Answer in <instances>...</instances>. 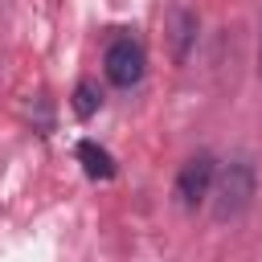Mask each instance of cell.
Returning a JSON list of instances; mask_svg holds the SVG:
<instances>
[{
	"instance_id": "1",
	"label": "cell",
	"mask_w": 262,
	"mask_h": 262,
	"mask_svg": "<svg viewBox=\"0 0 262 262\" xmlns=\"http://www.w3.org/2000/svg\"><path fill=\"white\" fill-rule=\"evenodd\" d=\"M254 196H258V168H254L250 156H233L225 168H217V180H213V192H209L217 221L242 217L254 205Z\"/></svg>"
},
{
	"instance_id": "5",
	"label": "cell",
	"mask_w": 262,
	"mask_h": 262,
	"mask_svg": "<svg viewBox=\"0 0 262 262\" xmlns=\"http://www.w3.org/2000/svg\"><path fill=\"white\" fill-rule=\"evenodd\" d=\"M196 37V16H188V12H176V57L184 61V53H188V41Z\"/></svg>"
},
{
	"instance_id": "4",
	"label": "cell",
	"mask_w": 262,
	"mask_h": 262,
	"mask_svg": "<svg viewBox=\"0 0 262 262\" xmlns=\"http://www.w3.org/2000/svg\"><path fill=\"white\" fill-rule=\"evenodd\" d=\"M78 160H82V168H86L90 180H111V176H115V160H111V151L98 147L94 139H82V143H78Z\"/></svg>"
},
{
	"instance_id": "7",
	"label": "cell",
	"mask_w": 262,
	"mask_h": 262,
	"mask_svg": "<svg viewBox=\"0 0 262 262\" xmlns=\"http://www.w3.org/2000/svg\"><path fill=\"white\" fill-rule=\"evenodd\" d=\"M258 74H262V25H258Z\"/></svg>"
},
{
	"instance_id": "6",
	"label": "cell",
	"mask_w": 262,
	"mask_h": 262,
	"mask_svg": "<svg viewBox=\"0 0 262 262\" xmlns=\"http://www.w3.org/2000/svg\"><path fill=\"white\" fill-rule=\"evenodd\" d=\"M98 102H102V94L94 90V82H78V90H74V111H78V115H94Z\"/></svg>"
},
{
	"instance_id": "3",
	"label": "cell",
	"mask_w": 262,
	"mask_h": 262,
	"mask_svg": "<svg viewBox=\"0 0 262 262\" xmlns=\"http://www.w3.org/2000/svg\"><path fill=\"white\" fill-rule=\"evenodd\" d=\"M143 66H147V53L135 37H115L102 53V70H106V82L119 86V90H131L139 78H143Z\"/></svg>"
},
{
	"instance_id": "2",
	"label": "cell",
	"mask_w": 262,
	"mask_h": 262,
	"mask_svg": "<svg viewBox=\"0 0 262 262\" xmlns=\"http://www.w3.org/2000/svg\"><path fill=\"white\" fill-rule=\"evenodd\" d=\"M213 180H217V156L213 151H192L176 172V201L184 209H196L201 201H209Z\"/></svg>"
}]
</instances>
